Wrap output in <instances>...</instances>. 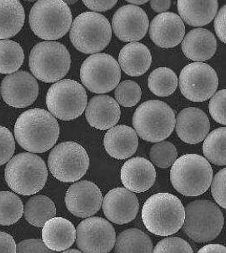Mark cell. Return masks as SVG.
<instances>
[{"label":"cell","instance_id":"30","mask_svg":"<svg viewBox=\"0 0 226 253\" xmlns=\"http://www.w3.org/2000/svg\"><path fill=\"white\" fill-rule=\"evenodd\" d=\"M23 213L28 223L40 228L55 217L56 207L48 196H33L26 203Z\"/></svg>","mask_w":226,"mask_h":253},{"label":"cell","instance_id":"28","mask_svg":"<svg viewBox=\"0 0 226 253\" xmlns=\"http://www.w3.org/2000/svg\"><path fill=\"white\" fill-rule=\"evenodd\" d=\"M25 11L17 0H0V40L18 34L24 25Z\"/></svg>","mask_w":226,"mask_h":253},{"label":"cell","instance_id":"27","mask_svg":"<svg viewBox=\"0 0 226 253\" xmlns=\"http://www.w3.org/2000/svg\"><path fill=\"white\" fill-rule=\"evenodd\" d=\"M219 3L212 1L179 0L177 2L179 16L191 27H202L209 24L218 12Z\"/></svg>","mask_w":226,"mask_h":253},{"label":"cell","instance_id":"40","mask_svg":"<svg viewBox=\"0 0 226 253\" xmlns=\"http://www.w3.org/2000/svg\"><path fill=\"white\" fill-rule=\"evenodd\" d=\"M226 169L220 170L213 178L211 183L212 196L222 208H226Z\"/></svg>","mask_w":226,"mask_h":253},{"label":"cell","instance_id":"10","mask_svg":"<svg viewBox=\"0 0 226 253\" xmlns=\"http://www.w3.org/2000/svg\"><path fill=\"white\" fill-rule=\"evenodd\" d=\"M46 104L54 118L64 121L73 120L85 112L87 106V94L78 82L62 79L48 89Z\"/></svg>","mask_w":226,"mask_h":253},{"label":"cell","instance_id":"12","mask_svg":"<svg viewBox=\"0 0 226 253\" xmlns=\"http://www.w3.org/2000/svg\"><path fill=\"white\" fill-rule=\"evenodd\" d=\"M121 79L118 62L107 54H92L82 64L80 79L88 90L106 93L117 87Z\"/></svg>","mask_w":226,"mask_h":253},{"label":"cell","instance_id":"24","mask_svg":"<svg viewBox=\"0 0 226 253\" xmlns=\"http://www.w3.org/2000/svg\"><path fill=\"white\" fill-rule=\"evenodd\" d=\"M217 48L214 34L205 28H196L189 32L182 42V50L188 59L202 62L211 59Z\"/></svg>","mask_w":226,"mask_h":253},{"label":"cell","instance_id":"21","mask_svg":"<svg viewBox=\"0 0 226 253\" xmlns=\"http://www.w3.org/2000/svg\"><path fill=\"white\" fill-rule=\"evenodd\" d=\"M157 172L153 164L144 157H134L124 163L121 169V180L125 189L142 193L153 186Z\"/></svg>","mask_w":226,"mask_h":253},{"label":"cell","instance_id":"16","mask_svg":"<svg viewBox=\"0 0 226 253\" xmlns=\"http://www.w3.org/2000/svg\"><path fill=\"white\" fill-rule=\"evenodd\" d=\"M103 196L99 187L91 181L77 182L69 187L65 196L68 211L75 217L88 218L100 211Z\"/></svg>","mask_w":226,"mask_h":253},{"label":"cell","instance_id":"29","mask_svg":"<svg viewBox=\"0 0 226 253\" xmlns=\"http://www.w3.org/2000/svg\"><path fill=\"white\" fill-rule=\"evenodd\" d=\"M115 253H152L150 236L139 229H128L116 237Z\"/></svg>","mask_w":226,"mask_h":253},{"label":"cell","instance_id":"4","mask_svg":"<svg viewBox=\"0 0 226 253\" xmlns=\"http://www.w3.org/2000/svg\"><path fill=\"white\" fill-rule=\"evenodd\" d=\"M5 180L9 188L22 196L38 193L45 185L48 169L41 157L30 152L16 155L5 168Z\"/></svg>","mask_w":226,"mask_h":253},{"label":"cell","instance_id":"17","mask_svg":"<svg viewBox=\"0 0 226 253\" xmlns=\"http://www.w3.org/2000/svg\"><path fill=\"white\" fill-rule=\"evenodd\" d=\"M115 35L124 42L141 40L147 34L149 19L144 9L128 4L118 9L112 18Z\"/></svg>","mask_w":226,"mask_h":253},{"label":"cell","instance_id":"20","mask_svg":"<svg viewBox=\"0 0 226 253\" xmlns=\"http://www.w3.org/2000/svg\"><path fill=\"white\" fill-rule=\"evenodd\" d=\"M149 29L154 43L163 48L179 45L185 34L184 21L178 15L171 12L157 15L151 21Z\"/></svg>","mask_w":226,"mask_h":253},{"label":"cell","instance_id":"18","mask_svg":"<svg viewBox=\"0 0 226 253\" xmlns=\"http://www.w3.org/2000/svg\"><path fill=\"white\" fill-rule=\"evenodd\" d=\"M103 212L115 224L132 222L139 213V202L137 196L125 188H115L106 194L102 201Z\"/></svg>","mask_w":226,"mask_h":253},{"label":"cell","instance_id":"1","mask_svg":"<svg viewBox=\"0 0 226 253\" xmlns=\"http://www.w3.org/2000/svg\"><path fill=\"white\" fill-rule=\"evenodd\" d=\"M60 135L56 118L44 109H30L17 118L15 124L16 141L30 153H43L54 146Z\"/></svg>","mask_w":226,"mask_h":253},{"label":"cell","instance_id":"8","mask_svg":"<svg viewBox=\"0 0 226 253\" xmlns=\"http://www.w3.org/2000/svg\"><path fill=\"white\" fill-rule=\"evenodd\" d=\"M72 59L67 48L55 41H44L34 46L29 56L33 75L40 81L55 83L69 72Z\"/></svg>","mask_w":226,"mask_h":253},{"label":"cell","instance_id":"49","mask_svg":"<svg viewBox=\"0 0 226 253\" xmlns=\"http://www.w3.org/2000/svg\"><path fill=\"white\" fill-rule=\"evenodd\" d=\"M76 2H78V1H66V2H65V3H69V4H73V3H75Z\"/></svg>","mask_w":226,"mask_h":253},{"label":"cell","instance_id":"11","mask_svg":"<svg viewBox=\"0 0 226 253\" xmlns=\"http://www.w3.org/2000/svg\"><path fill=\"white\" fill-rule=\"evenodd\" d=\"M48 165L52 175L64 183L79 181L90 165L87 151L75 142H63L56 145L48 156Z\"/></svg>","mask_w":226,"mask_h":253},{"label":"cell","instance_id":"48","mask_svg":"<svg viewBox=\"0 0 226 253\" xmlns=\"http://www.w3.org/2000/svg\"><path fill=\"white\" fill-rule=\"evenodd\" d=\"M62 253H83L81 251L77 250V249H67L64 251Z\"/></svg>","mask_w":226,"mask_h":253},{"label":"cell","instance_id":"47","mask_svg":"<svg viewBox=\"0 0 226 253\" xmlns=\"http://www.w3.org/2000/svg\"><path fill=\"white\" fill-rule=\"evenodd\" d=\"M127 3H130L131 5H142V4H145L147 2H150L148 0H127Z\"/></svg>","mask_w":226,"mask_h":253},{"label":"cell","instance_id":"14","mask_svg":"<svg viewBox=\"0 0 226 253\" xmlns=\"http://www.w3.org/2000/svg\"><path fill=\"white\" fill-rule=\"evenodd\" d=\"M76 243L83 253H108L114 247L116 232L102 217H88L76 229Z\"/></svg>","mask_w":226,"mask_h":253},{"label":"cell","instance_id":"45","mask_svg":"<svg viewBox=\"0 0 226 253\" xmlns=\"http://www.w3.org/2000/svg\"><path fill=\"white\" fill-rule=\"evenodd\" d=\"M151 7L154 11L163 14L166 13L167 10H169V8L171 6V1L170 0H164V1H150Z\"/></svg>","mask_w":226,"mask_h":253},{"label":"cell","instance_id":"19","mask_svg":"<svg viewBox=\"0 0 226 253\" xmlns=\"http://www.w3.org/2000/svg\"><path fill=\"white\" fill-rule=\"evenodd\" d=\"M175 131L179 138L189 145L203 141L210 130V122L205 112L196 107L182 110L175 118Z\"/></svg>","mask_w":226,"mask_h":253},{"label":"cell","instance_id":"34","mask_svg":"<svg viewBox=\"0 0 226 253\" xmlns=\"http://www.w3.org/2000/svg\"><path fill=\"white\" fill-rule=\"evenodd\" d=\"M24 211L22 201L9 191H0V224L12 225L21 219Z\"/></svg>","mask_w":226,"mask_h":253},{"label":"cell","instance_id":"22","mask_svg":"<svg viewBox=\"0 0 226 253\" xmlns=\"http://www.w3.org/2000/svg\"><path fill=\"white\" fill-rule=\"evenodd\" d=\"M118 102L108 95H97L87 103L85 117L91 126L99 130L111 129L120 118Z\"/></svg>","mask_w":226,"mask_h":253},{"label":"cell","instance_id":"46","mask_svg":"<svg viewBox=\"0 0 226 253\" xmlns=\"http://www.w3.org/2000/svg\"><path fill=\"white\" fill-rule=\"evenodd\" d=\"M197 253H226V248L223 245L208 244L202 247Z\"/></svg>","mask_w":226,"mask_h":253},{"label":"cell","instance_id":"7","mask_svg":"<svg viewBox=\"0 0 226 253\" xmlns=\"http://www.w3.org/2000/svg\"><path fill=\"white\" fill-rule=\"evenodd\" d=\"M112 36V26L99 13H82L73 21L70 29L73 45L84 54H99L109 45Z\"/></svg>","mask_w":226,"mask_h":253},{"label":"cell","instance_id":"9","mask_svg":"<svg viewBox=\"0 0 226 253\" xmlns=\"http://www.w3.org/2000/svg\"><path fill=\"white\" fill-rule=\"evenodd\" d=\"M183 229L188 237L198 243L211 241L220 235L224 225L223 214L215 203L196 200L184 208Z\"/></svg>","mask_w":226,"mask_h":253},{"label":"cell","instance_id":"15","mask_svg":"<svg viewBox=\"0 0 226 253\" xmlns=\"http://www.w3.org/2000/svg\"><path fill=\"white\" fill-rule=\"evenodd\" d=\"M4 102L15 108H25L34 104L39 95V84L34 76L19 71L5 77L1 85Z\"/></svg>","mask_w":226,"mask_h":253},{"label":"cell","instance_id":"25","mask_svg":"<svg viewBox=\"0 0 226 253\" xmlns=\"http://www.w3.org/2000/svg\"><path fill=\"white\" fill-rule=\"evenodd\" d=\"M75 240V227L66 218L53 217L43 226L42 241L54 252L67 250L73 246Z\"/></svg>","mask_w":226,"mask_h":253},{"label":"cell","instance_id":"44","mask_svg":"<svg viewBox=\"0 0 226 253\" xmlns=\"http://www.w3.org/2000/svg\"><path fill=\"white\" fill-rule=\"evenodd\" d=\"M0 253H16V243L11 235L0 231Z\"/></svg>","mask_w":226,"mask_h":253},{"label":"cell","instance_id":"32","mask_svg":"<svg viewBox=\"0 0 226 253\" xmlns=\"http://www.w3.org/2000/svg\"><path fill=\"white\" fill-rule=\"evenodd\" d=\"M24 52L18 42L13 40L0 41V73L12 74L22 66Z\"/></svg>","mask_w":226,"mask_h":253},{"label":"cell","instance_id":"33","mask_svg":"<svg viewBox=\"0 0 226 253\" xmlns=\"http://www.w3.org/2000/svg\"><path fill=\"white\" fill-rule=\"evenodd\" d=\"M177 85V76L173 70L168 67H159L154 70L148 79V87L157 96L171 95L176 90Z\"/></svg>","mask_w":226,"mask_h":253},{"label":"cell","instance_id":"5","mask_svg":"<svg viewBox=\"0 0 226 253\" xmlns=\"http://www.w3.org/2000/svg\"><path fill=\"white\" fill-rule=\"evenodd\" d=\"M29 23L31 29L40 39L56 40L71 29L73 15L65 1L40 0L31 9Z\"/></svg>","mask_w":226,"mask_h":253},{"label":"cell","instance_id":"13","mask_svg":"<svg viewBox=\"0 0 226 253\" xmlns=\"http://www.w3.org/2000/svg\"><path fill=\"white\" fill-rule=\"evenodd\" d=\"M217 73L209 65L202 62L190 63L181 71L179 86L187 100L202 102L210 99L218 88Z\"/></svg>","mask_w":226,"mask_h":253},{"label":"cell","instance_id":"50","mask_svg":"<svg viewBox=\"0 0 226 253\" xmlns=\"http://www.w3.org/2000/svg\"><path fill=\"white\" fill-rule=\"evenodd\" d=\"M0 93H1V89H0Z\"/></svg>","mask_w":226,"mask_h":253},{"label":"cell","instance_id":"6","mask_svg":"<svg viewBox=\"0 0 226 253\" xmlns=\"http://www.w3.org/2000/svg\"><path fill=\"white\" fill-rule=\"evenodd\" d=\"M132 123L142 139L151 143L163 141L175 129V112L163 101L148 100L136 109Z\"/></svg>","mask_w":226,"mask_h":253},{"label":"cell","instance_id":"2","mask_svg":"<svg viewBox=\"0 0 226 253\" xmlns=\"http://www.w3.org/2000/svg\"><path fill=\"white\" fill-rule=\"evenodd\" d=\"M185 210L177 196L167 192L155 194L142 208V220L148 231L159 236H169L183 227Z\"/></svg>","mask_w":226,"mask_h":253},{"label":"cell","instance_id":"3","mask_svg":"<svg viewBox=\"0 0 226 253\" xmlns=\"http://www.w3.org/2000/svg\"><path fill=\"white\" fill-rule=\"evenodd\" d=\"M214 178L208 160L197 154H185L171 168L170 181L175 190L185 196H201L209 189Z\"/></svg>","mask_w":226,"mask_h":253},{"label":"cell","instance_id":"23","mask_svg":"<svg viewBox=\"0 0 226 253\" xmlns=\"http://www.w3.org/2000/svg\"><path fill=\"white\" fill-rule=\"evenodd\" d=\"M104 146L111 157L124 160L136 153L139 147V138L132 127L126 125H118L106 133Z\"/></svg>","mask_w":226,"mask_h":253},{"label":"cell","instance_id":"41","mask_svg":"<svg viewBox=\"0 0 226 253\" xmlns=\"http://www.w3.org/2000/svg\"><path fill=\"white\" fill-rule=\"evenodd\" d=\"M16 253H55L39 239H28L16 245Z\"/></svg>","mask_w":226,"mask_h":253},{"label":"cell","instance_id":"35","mask_svg":"<svg viewBox=\"0 0 226 253\" xmlns=\"http://www.w3.org/2000/svg\"><path fill=\"white\" fill-rule=\"evenodd\" d=\"M178 157L175 145L171 142H157L152 145L150 151V157L154 165L161 169H168L172 166Z\"/></svg>","mask_w":226,"mask_h":253},{"label":"cell","instance_id":"36","mask_svg":"<svg viewBox=\"0 0 226 253\" xmlns=\"http://www.w3.org/2000/svg\"><path fill=\"white\" fill-rule=\"evenodd\" d=\"M141 95L142 91L139 85L132 80L121 82L115 90L116 101L124 107L136 106L139 102Z\"/></svg>","mask_w":226,"mask_h":253},{"label":"cell","instance_id":"31","mask_svg":"<svg viewBox=\"0 0 226 253\" xmlns=\"http://www.w3.org/2000/svg\"><path fill=\"white\" fill-rule=\"evenodd\" d=\"M226 127H220L206 137L202 150L208 162L218 166H226Z\"/></svg>","mask_w":226,"mask_h":253},{"label":"cell","instance_id":"26","mask_svg":"<svg viewBox=\"0 0 226 253\" xmlns=\"http://www.w3.org/2000/svg\"><path fill=\"white\" fill-rule=\"evenodd\" d=\"M152 62L151 52L140 42H130L121 49L118 65L127 75L139 77L147 72Z\"/></svg>","mask_w":226,"mask_h":253},{"label":"cell","instance_id":"38","mask_svg":"<svg viewBox=\"0 0 226 253\" xmlns=\"http://www.w3.org/2000/svg\"><path fill=\"white\" fill-rule=\"evenodd\" d=\"M226 90L218 91L211 97L208 109L212 118L220 124H226Z\"/></svg>","mask_w":226,"mask_h":253},{"label":"cell","instance_id":"43","mask_svg":"<svg viewBox=\"0 0 226 253\" xmlns=\"http://www.w3.org/2000/svg\"><path fill=\"white\" fill-rule=\"evenodd\" d=\"M84 4L88 9L96 12H105L109 9H112L117 3V0L111 1H94V0H84Z\"/></svg>","mask_w":226,"mask_h":253},{"label":"cell","instance_id":"42","mask_svg":"<svg viewBox=\"0 0 226 253\" xmlns=\"http://www.w3.org/2000/svg\"><path fill=\"white\" fill-rule=\"evenodd\" d=\"M226 6L224 5L221 9L218 11L214 19V29L217 34L218 38L220 39L224 43L226 42Z\"/></svg>","mask_w":226,"mask_h":253},{"label":"cell","instance_id":"39","mask_svg":"<svg viewBox=\"0 0 226 253\" xmlns=\"http://www.w3.org/2000/svg\"><path fill=\"white\" fill-rule=\"evenodd\" d=\"M15 138L5 126L0 125V166L8 163L15 153Z\"/></svg>","mask_w":226,"mask_h":253},{"label":"cell","instance_id":"37","mask_svg":"<svg viewBox=\"0 0 226 253\" xmlns=\"http://www.w3.org/2000/svg\"><path fill=\"white\" fill-rule=\"evenodd\" d=\"M152 253H194L192 247L181 237H167L154 247Z\"/></svg>","mask_w":226,"mask_h":253}]
</instances>
